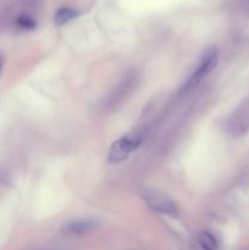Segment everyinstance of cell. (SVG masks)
<instances>
[{
    "instance_id": "cell-2",
    "label": "cell",
    "mask_w": 249,
    "mask_h": 250,
    "mask_svg": "<svg viewBox=\"0 0 249 250\" xmlns=\"http://www.w3.org/2000/svg\"><path fill=\"white\" fill-rule=\"evenodd\" d=\"M139 143H141V141L133 136H126L117 139L116 142L111 144L109 149V155H107L109 163L115 164L124 161V159L128 158L132 151L136 150Z\"/></svg>"
},
{
    "instance_id": "cell-3",
    "label": "cell",
    "mask_w": 249,
    "mask_h": 250,
    "mask_svg": "<svg viewBox=\"0 0 249 250\" xmlns=\"http://www.w3.org/2000/svg\"><path fill=\"white\" fill-rule=\"evenodd\" d=\"M144 199H145L148 207H150L155 211L164 215H170V216H177L178 209L175 202H172L170 198L163 194H158V193H148L144 195Z\"/></svg>"
},
{
    "instance_id": "cell-9",
    "label": "cell",
    "mask_w": 249,
    "mask_h": 250,
    "mask_svg": "<svg viewBox=\"0 0 249 250\" xmlns=\"http://www.w3.org/2000/svg\"><path fill=\"white\" fill-rule=\"evenodd\" d=\"M248 7H249V0H248Z\"/></svg>"
},
{
    "instance_id": "cell-4",
    "label": "cell",
    "mask_w": 249,
    "mask_h": 250,
    "mask_svg": "<svg viewBox=\"0 0 249 250\" xmlns=\"http://www.w3.org/2000/svg\"><path fill=\"white\" fill-rule=\"evenodd\" d=\"M98 227V222L94 220H76L63 225V232L70 236H82V234L93 232Z\"/></svg>"
},
{
    "instance_id": "cell-7",
    "label": "cell",
    "mask_w": 249,
    "mask_h": 250,
    "mask_svg": "<svg viewBox=\"0 0 249 250\" xmlns=\"http://www.w3.org/2000/svg\"><path fill=\"white\" fill-rule=\"evenodd\" d=\"M16 22L17 26L23 29H33L37 26L36 20L32 16H29V15H21V16H19Z\"/></svg>"
},
{
    "instance_id": "cell-6",
    "label": "cell",
    "mask_w": 249,
    "mask_h": 250,
    "mask_svg": "<svg viewBox=\"0 0 249 250\" xmlns=\"http://www.w3.org/2000/svg\"><path fill=\"white\" fill-rule=\"evenodd\" d=\"M199 244L203 250H219V243L215 236L210 232H202L199 236Z\"/></svg>"
},
{
    "instance_id": "cell-5",
    "label": "cell",
    "mask_w": 249,
    "mask_h": 250,
    "mask_svg": "<svg viewBox=\"0 0 249 250\" xmlns=\"http://www.w3.org/2000/svg\"><path fill=\"white\" fill-rule=\"evenodd\" d=\"M78 16V12L76 10L71 9V7H61L56 11L54 21L58 26H62V24L67 23V22L72 21L73 19Z\"/></svg>"
},
{
    "instance_id": "cell-1",
    "label": "cell",
    "mask_w": 249,
    "mask_h": 250,
    "mask_svg": "<svg viewBox=\"0 0 249 250\" xmlns=\"http://www.w3.org/2000/svg\"><path fill=\"white\" fill-rule=\"evenodd\" d=\"M217 62H219V50L216 48H209L208 50H205V53L203 54L199 62H198L197 68L183 85V90L187 92V90L194 88L205 76L209 75L216 67Z\"/></svg>"
},
{
    "instance_id": "cell-8",
    "label": "cell",
    "mask_w": 249,
    "mask_h": 250,
    "mask_svg": "<svg viewBox=\"0 0 249 250\" xmlns=\"http://www.w3.org/2000/svg\"><path fill=\"white\" fill-rule=\"evenodd\" d=\"M0 70H1V62H0Z\"/></svg>"
}]
</instances>
